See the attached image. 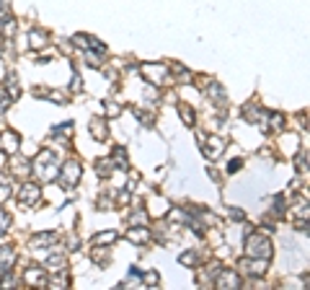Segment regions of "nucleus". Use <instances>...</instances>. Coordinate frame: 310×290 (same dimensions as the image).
<instances>
[{
  "label": "nucleus",
  "instance_id": "16",
  "mask_svg": "<svg viewBox=\"0 0 310 290\" xmlns=\"http://www.w3.org/2000/svg\"><path fill=\"white\" fill-rule=\"evenodd\" d=\"M52 241H55L52 233H39V236L31 238V246L34 249H44V246H52Z\"/></svg>",
  "mask_w": 310,
  "mask_h": 290
},
{
  "label": "nucleus",
  "instance_id": "5",
  "mask_svg": "<svg viewBox=\"0 0 310 290\" xmlns=\"http://www.w3.org/2000/svg\"><path fill=\"white\" fill-rule=\"evenodd\" d=\"M240 272H246L251 277L256 275H264L267 272V259H259V257H246V259H240V267H238Z\"/></svg>",
  "mask_w": 310,
  "mask_h": 290
},
{
  "label": "nucleus",
  "instance_id": "20",
  "mask_svg": "<svg viewBox=\"0 0 310 290\" xmlns=\"http://www.w3.org/2000/svg\"><path fill=\"white\" fill-rule=\"evenodd\" d=\"M112 153H117V166H119V169H127V150L117 145Z\"/></svg>",
  "mask_w": 310,
  "mask_h": 290
},
{
  "label": "nucleus",
  "instance_id": "3",
  "mask_svg": "<svg viewBox=\"0 0 310 290\" xmlns=\"http://www.w3.org/2000/svg\"><path fill=\"white\" fill-rule=\"evenodd\" d=\"M80 174H83V166L78 163V161H65L62 163V171L57 174V179H60V184L62 187H75L78 182H80Z\"/></svg>",
  "mask_w": 310,
  "mask_h": 290
},
{
  "label": "nucleus",
  "instance_id": "24",
  "mask_svg": "<svg viewBox=\"0 0 310 290\" xmlns=\"http://www.w3.org/2000/svg\"><path fill=\"white\" fill-rule=\"evenodd\" d=\"M8 226H11V218L3 213V208H0V233H6V231H8Z\"/></svg>",
  "mask_w": 310,
  "mask_h": 290
},
{
  "label": "nucleus",
  "instance_id": "25",
  "mask_svg": "<svg viewBox=\"0 0 310 290\" xmlns=\"http://www.w3.org/2000/svg\"><path fill=\"white\" fill-rule=\"evenodd\" d=\"M8 194H11V184L8 182H0V202H6Z\"/></svg>",
  "mask_w": 310,
  "mask_h": 290
},
{
  "label": "nucleus",
  "instance_id": "1",
  "mask_svg": "<svg viewBox=\"0 0 310 290\" xmlns=\"http://www.w3.org/2000/svg\"><path fill=\"white\" fill-rule=\"evenodd\" d=\"M34 174L39 176L41 182H52L57 179V158H55V153L52 150H41L36 158H34Z\"/></svg>",
  "mask_w": 310,
  "mask_h": 290
},
{
  "label": "nucleus",
  "instance_id": "11",
  "mask_svg": "<svg viewBox=\"0 0 310 290\" xmlns=\"http://www.w3.org/2000/svg\"><path fill=\"white\" fill-rule=\"evenodd\" d=\"M117 238H119V236H117V231H104V233H96L91 243H93V246H101V249H104L106 243H114Z\"/></svg>",
  "mask_w": 310,
  "mask_h": 290
},
{
  "label": "nucleus",
  "instance_id": "2",
  "mask_svg": "<svg viewBox=\"0 0 310 290\" xmlns=\"http://www.w3.org/2000/svg\"><path fill=\"white\" fill-rule=\"evenodd\" d=\"M246 252H248V257H261V259H272V241L264 236V233H253V236H248V241H246Z\"/></svg>",
  "mask_w": 310,
  "mask_h": 290
},
{
  "label": "nucleus",
  "instance_id": "13",
  "mask_svg": "<svg viewBox=\"0 0 310 290\" xmlns=\"http://www.w3.org/2000/svg\"><path fill=\"white\" fill-rule=\"evenodd\" d=\"M13 259H16V254H13V249H11V246H0V272L11 270Z\"/></svg>",
  "mask_w": 310,
  "mask_h": 290
},
{
  "label": "nucleus",
  "instance_id": "17",
  "mask_svg": "<svg viewBox=\"0 0 310 290\" xmlns=\"http://www.w3.org/2000/svg\"><path fill=\"white\" fill-rule=\"evenodd\" d=\"M29 44L34 50H41L44 44H47V34H44V31H31L29 34Z\"/></svg>",
  "mask_w": 310,
  "mask_h": 290
},
{
  "label": "nucleus",
  "instance_id": "12",
  "mask_svg": "<svg viewBox=\"0 0 310 290\" xmlns=\"http://www.w3.org/2000/svg\"><path fill=\"white\" fill-rule=\"evenodd\" d=\"M171 208H168V202H166V199L163 197H152L150 199V213L155 215V218H161V215H166Z\"/></svg>",
  "mask_w": 310,
  "mask_h": 290
},
{
  "label": "nucleus",
  "instance_id": "27",
  "mask_svg": "<svg viewBox=\"0 0 310 290\" xmlns=\"http://www.w3.org/2000/svg\"><path fill=\"white\" fill-rule=\"evenodd\" d=\"M106 111H109V114H119L122 106H119V104H106Z\"/></svg>",
  "mask_w": 310,
  "mask_h": 290
},
{
  "label": "nucleus",
  "instance_id": "4",
  "mask_svg": "<svg viewBox=\"0 0 310 290\" xmlns=\"http://www.w3.org/2000/svg\"><path fill=\"white\" fill-rule=\"evenodd\" d=\"M142 75H145V80L147 83H168V68H166V65H152V62H145L142 65Z\"/></svg>",
  "mask_w": 310,
  "mask_h": 290
},
{
  "label": "nucleus",
  "instance_id": "23",
  "mask_svg": "<svg viewBox=\"0 0 310 290\" xmlns=\"http://www.w3.org/2000/svg\"><path fill=\"white\" fill-rule=\"evenodd\" d=\"M158 280H161L158 272H145V275H142V282H145V285H158Z\"/></svg>",
  "mask_w": 310,
  "mask_h": 290
},
{
  "label": "nucleus",
  "instance_id": "8",
  "mask_svg": "<svg viewBox=\"0 0 310 290\" xmlns=\"http://www.w3.org/2000/svg\"><path fill=\"white\" fill-rule=\"evenodd\" d=\"M215 285L217 287H238L240 285V277L235 270H220L217 277H215Z\"/></svg>",
  "mask_w": 310,
  "mask_h": 290
},
{
  "label": "nucleus",
  "instance_id": "26",
  "mask_svg": "<svg viewBox=\"0 0 310 290\" xmlns=\"http://www.w3.org/2000/svg\"><path fill=\"white\" fill-rule=\"evenodd\" d=\"M181 264H194L196 262V252H186V254H181V259H179Z\"/></svg>",
  "mask_w": 310,
  "mask_h": 290
},
{
  "label": "nucleus",
  "instance_id": "22",
  "mask_svg": "<svg viewBox=\"0 0 310 290\" xmlns=\"http://www.w3.org/2000/svg\"><path fill=\"white\" fill-rule=\"evenodd\" d=\"M179 111H181V117H184V122H186V125H194V114H191V109H189V106H184V104H181V106H179Z\"/></svg>",
  "mask_w": 310,
  "mask_h": 290
},
{
  "label": "nucleus",
  "instance_id": "10",
  "mask_svg": "<svg viewBox=\"0 0 310 290\" xmlns=\"http://www.w3.org/2000/svg\"><path fill=\"white\" fill-rule=\"evenodd\" d=\"M127 238H129L132 243H147V241H150V231H147L145 226H137V228H132V231L127 233Z\"/></svg>",
  "mask_w": 310,
  "mask_h": 290
},
{
  "label": "nucleus",
  "instance_id": "18",
  "mask_svg": "<svg viewBox=\"0 0 310 290\" xmlns=\"http://www.w3.org/2000/svg\"><path fill=\"white\" fill-rule=\"evenodd\" d=\"M106 122L104 119H96V122H91V135H96L98 140H106Z\"/></svg>",
  "mask_w": 310,
  "mask_h": 290
},
{
  "label": "nucleus",
  "instance_id": "21",
  "mask_svg": "<svg viewBox=\"0 0 310 290\" xmlns=\"http://www.w3.org/2000/svg\"><path fill=\"white\" fill-rule=\"evenodd\" d=\"M11 94H8V88H0V111H6L8 109V104H11Z\"/></svg>",
  "mask_w": 310,
  "mask_h": 290
},
{
  "label": "nucleus",
  "instance_id": "7",
  "mask_svg": "<svg viewBox=\"0 0 310 290\" xmlns=\"http://www.w3.org/2000/svg\"><path fill=\"white\" fill-rule=\"evenodd\" d=\"M39 197H41V189H39L36 184H24V187H21V194H18L21 205H26V208L36 205V202H39Z\"/></svg>",
  "mask_w": 310,
  "mask_h": 290
},
{
  "label": "nucleus",
  "instance_id": "6",
  "mask_svg": "<svg viewBox=\"0 0 310 290\" xmlns=\"http://www.w3.org/2000/svg\"><path fill=\"white\" fill-rule=\"evenodd\" d=\"M207 143H202V150H204V155L210 161H215V158H220V155L225 153V140H220V138H204Z\"/></svg>",
  "mask_w": 310,
  "mask_h": 290
},
{
  "label": "nucleus",
  "instance_id": "9",
  "mask_svg": "<svg viewBox=\"0 0 310 290\" xmlns=\"http://www.w3.org/2000/svg\"><path fill=\"white\" fill-rule=\"evenodd\" d=\"M0 150H3L6 155L18 153V135L16 132H3V135H0Z\"/></svg>",
  "mask_w": 310,
  "mask_h": 290
},
{
  "label": "nucleus",
  "instance_id": "15",
  "mask_svg": "<svg viewBox=\"0 0 310 290\" xmlns=\"http://www.w3.org/2000/svg\"><path fill=\"white\" fill-rule=\"evenodd\" d=\"M70 132H73V122H65V125H60V127H52V135L60 138L62 145L68 143V135H70Z\"/></svg>",
  "mask_w": 310,
  "mask_h": 290
},
{
  "label": "nucleus",
  "instance_id": "14",
  "mask_svg": "<svg viewBox=\"0 0 310 290\" xmlns=\"http://www.w3.org/2000/svg\"><path fill=\"white\" fill-rule=\"evenodd\" d=\"M26 282H29V285H36V287H44V285H47V272L29 270V272H26Z\"/></svg>",
  "mask_w": 310,
  "mask_h": 290
},
{
  "label": "nucleus",
  "instance_id": "19",
  "mask_svg": "<svg viewBox=\"0 0 310 290\" xmlns=\"http://www.w3.org/2000/svg\"><path fill=\"white\" fill-rule=\"evenodd\" d=\"M47 267H49V272H62L65 270V257H60V254L49 257L47 259Z\"/></svg>",
  "mask_w": 310,
  "mask_h": 290
},
{
  "label": "nucleus",
  "instance_id": "28",
  "mask_svg": "<svg viewBox=\"0 0 310 290\" xmlns=\"http://www.w3.org/2000/svg\"><path fill=\"white\" fill-rule=\"evenodd\" d=\"M240 163H243V161H240V158H235V161H230V166H228V171H230V174H233V171H235V169H240Z\"/></svg>",
  "mask_w": 310,
  "mask_h": 290
}]
</instances>
